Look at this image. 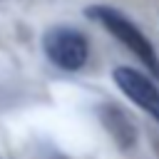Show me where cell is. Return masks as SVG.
<instances>
[{"label":"cell","instance_id":"6da1fadb","mask_svg":"<svg viewBox=\"0 0 159 159\" xmlns=\"http://www.w3.org/2000/svg\"><path fill=\"white\" fill-rule=\"evenodd\" d=\"M84 15L89 20H94V22H99L127 50H132L139 57V62L152 72V77L159 80V55H157L154 45L149 42V37L137 27V22H132L127 15H122L117 7H109V5H89L84 10Z\"/></svg>","mask_w":159,"mask_h":159},{"label":"cell","instance_id":"7a4b0ae2","mask_svg":"<svg viewBox=\"0 0 159 159\" xmlns=\"http://www.w3.org/2000/svg\"><path fill=\"white\" fill-rule=\"evenodd\" d=\"M42 50L45 57L65 72H77L87 65L89 57V42L77 27L55 25L42 35Z\"/></svg>","mask_w":159,"mask_h":159},{"label":"cell","instance_id":"3957f363","mask_svg":"<svg viewBox=\"0 0 159 159\" xmlns=\"http://www.w3.org/2000/svg\"><path fill=\"white\" fill-rule=\"evenodd\" d=\"M112 80H114V84L122 89V94H124L129 102H134L139 109H144V112L159 124V87H157L147 75H142V72L134 70V67L119 65V67H114Z\"/></svg>","mask_w":159,"mask_h":159}]
</instances>
